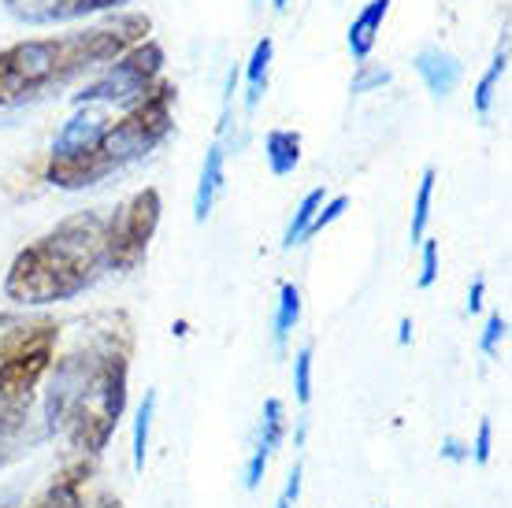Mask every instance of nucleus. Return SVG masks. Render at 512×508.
<instances>
[{
  "mask_svg": "<svg viewBox=\"0 0 512 508\" xmlns=\"http://www.w3.org/2000/svg\"><path fill=\"white\" fill-rule=\"evenodd\" d=\"M149 30H153L149 15L123 12L75 34L19 41L0 52V108H19L49 97L52 89H64L71 78L119 60L127 49L145 41Z\"/></svg>",
  "mask_w": 512,
  "mask_h": 508,
  "instance_id": "1",
  "label": "nucleus"
},
{
  "mask_svg": "<svg viewBox=\"0 0 512 508\" xmlns=\"http://www.w3.org/2000/svg\"><path fill=\"white\" fill-rule=\"evenodd\" d=\"M108 216L75 212L71 219L26 245L4 279V293L15 305H56L86 293L108 271Z\"/></svg>",
  "mask_w": 512,
  "mask_h": 508,
  "instance_id": "2",
  "label": "nucleus"
},
{
  "mask_svg": "<svg viewBox=\"0 0 512 508\" xmlns=\"http://www.w3.org/2000/svg\"><path fill=\"white\" fill-rule=\"evenodd\" d=\"M127 379H130V342L119 338L104 349L101 364L93 371L86 394L78 397V405L71 408V420H67L64 434L67 442L97 457L104 445L112 442L119 420H123V408H127Z\"/></svg>",
  "mask_w": 512,
  "mask_h": 508,
  "instance_id": "3",
  "label": "nucleus"
},
{
  "mask_svg": "<svg viewBox=\"0 0 512 508\" xmlns=\"http://www.w3.org/2000/svg\"><path fill=\"white\" fill-rule=\"evenodd\" d=\"M171 104H175V86H171V82H156L153 93H149L145 101L127 108V115H123L119 123H112L108 134L101 138V145L93 149L82 186H97V182L108 178L112 171H123L127 164L153 153L156 145L171 134V127H175Z\"/></svg>",
  "mask_w": 512,
  "mask_h": 508,
  "instance_id": "4",
  "label": "nucleus"
},
{
  "mask_svg": "<svg viewBox=\"0 0 512 508\" xmlns=\"http://www.w3.org/2000/svg\"><path fill=\"white\" fill-rule=\"evenodd\" d=\"M160 71H164V49L153 38H145L134 49L123 52L119 60H112V67L101 78H93L90 86H82V93H75V104L134 108V104L153 93Z\"/></svg>",
  "mask_w": 512,
  "mask_h": 508,
  "instance_id": "5",
  "label": "nucleus"
},
{
  "mask_svg": "<svg viewBox=\"0 0 512 508\" xmlns=\"http://www.w3.org/2000/svg\"><path fill=\"white\" fill-rule=\"evenodd\" d=\"M112 119L104 104H78V112L67 119L64 127L56 130L49 153V182L60 190H86V164H90L93 149L101 145V138L108 134Z\"/></svg>",
  "mask_w": 512,
  "mask_h": 508,
  "instance_id": "6",
  "label": "nucleus"
},
{
  "mask_svg": "<svg viewBox=\"0 0 512 508\" xmlns=\"http://www.w3.org/2000/svg\"><path fill=\"white\" fill-rule=\"evenodd\" d=\"M160 193L156 190H138L130 201L116 208V216H108V267L112 271H134L149 253L156 227H160Z\"/></svg>",
  "mask_w": 512,
  "mask_h": 508,
  "instance_id": "7",
  "label": "nucleus"
},
{
  "mask_svg": "<svg viewBox=\"0 0 512 508\" xmlns=\"http://www.w3.org/2000/svg\"><path fill=\"white\" fill-rule=\"evenodd\" d=\"M130 0H4V12L26 26H52L123 8Z\"/></svg>",
  "mask_w": 512,
  "mask_h": 508,
  "instance_id": "8",
  "label": "nucleus"
},
{
  "mask_svg": "<svg viewBox=\"0 0 512 508\" xmlns=\"http://www.w3.org/2000/svg\"><path fill=\"white\" fill-rule=\"evenodd\" d=\"M30 405L34 401H15V397H0V471L15 464V460L30 453L41 438H49L45 427L30 420Z\"/></svg>",
  "mask_w": 512,
  "mask_h": 508,
  "instance_id": "9",
  "label": "nucleus"
},
{
  "mask_svg": "<svg viewBox=\"0 0 512 508\" xmlns=\"http://www.w3.org/2000/svg\"><path fill=\"white\" fill-rule=\"evenodd\" d=\"M412 67H416V75L423 78V86L431 89V97H438V101L461 86V75H464L461 60H457L453 52L438 49V45H427V49L416 52Z\"/></svg>",
  "mask_w": 512,
  "mask_h": 508,
  "instance_id": "10",
  "label": "nucleus"
},
{
  "mask_svg": "<svg viewBox=\"0 0 512 508\" xmlns=\"http://www.w3.org/2000/svg\"><path fill=\"white\" fill-rule=\"evenodd\" d=\"M390 4H394V0H368V4L360 8L357 19L349 23L346 45H349V56H353L357 64H368L375 41H379V30H383L386 15H390Z\"/></svg>",
  "mask_w": 512,
  "mask_h": 508,
  "instance_id": "11",
  "label": "nucleus"
},
{
  "mask_svg": "<svg viewBox=\"0 0 512 508\" xmlns=\"http://www.w3.org/2000/svg\"><path fill=\"white\" fill-rule=\"evenodd\" d=\"M86 475H90V464H71L23 508H86V497H82Z\"/></svg>",
  "mask_w": 512,
  "mask_h": 508,
  "instance_id": "12",
  "label": "nucleus"
},
{
  "mask_svg": "<svg viewBox=\"0 0 512 508\" xmlns=\"http://www.w3.org/2000/svg\"><path fill=\"white\" fill-rule=\"evenodd\" d=\"M223 164H227L223 145H219V141L208 145L205 164H201V182H197V193H193V219H197V223H205V219L212 216V204H216V197L223 193V182H227Z\"/></svg>",
  "mask_w": 512,
  "mask_h": 508,
  "instance_id": "13",
  "label": "nucleus"
},
{
  "mask_svg": "<svg viewBox=\"0 0 512 508\" xmlns=\"http://www.w3.org/2000/svg\"><path fill=\"white\" fill-rule=\"evenodd\" d=\"M264 160H268L275 178L294 175L297 164H301V134L297 130H268V138H264Z\"/></svg>",
  "mask_w": 512,
  "mask_h": 508,
  "instance_id": "14",
  "label": "nucleus"
},
{
  "mask_svg": "<svg viewBox=\"0 0 512 508\" xmlns=\"http://www.w3.org/2000/svg\"><path fill=\"white\" fill-rule=\"evenodd\" d=\"M505 71H509V34H501V45L498 52H494V60H490L487 75L479 78V86H475V112H479V119H487L490 108H494V97H498V82L505 78Z\"/></svg>",
  "mask_w": 512,
  "mask_h": 508,
  "instance_id": "15",
  "label": "nucleus"
},
{
  "mask_svg": "<svg viewBox=\"0 0 512 508\" xmlns=\"http://www.w3.org/2000/svg\"><path fill=\"white\" fill-rule=\"evenodd\" d=\"M156 390H145L138 412H134V431H130V460H134V471H145V457H149V434H153L156 420Z\"/></svg>",
  "mask_w": 512,
  "mask_h": 508,
  "instance_id": "16",
  "label": "nucleus"
},
{
  "mask_svg": "<svg viewBox=\"0 0 512 508\" xmlns=\"http://www.w3.org/2000/svg\"><path fill=\"white\" fill-rule=\"evenodd\" d=\"M282 438H286V405H282L279 397H268V401H264V412H260V427H256L253 449H260L264 457H271L282 445Z\"/></svg>",
  "mask_w": 512,
  "mask_h": 508,
  "instance_id": "17",
  "label": "nucleus"
},
{
  "mask_svg": "<svg viewBox=\"0 0 512 508\" xmlns=\"http://www.w3.org/2000/svg\"><path fill=\"white\" fill-rule=\"evenodd\" d=\"M271 56H275V41L260 38L253 45V56H249V64H245V78H249V93H245V104H249V112H253L256 104H260L264 89H268Z\"/></svg>",
  "mask_w": 512,
  "mask_h": 508,
  "instance_id": "18",
  "label": "nucleus"
},
{
  "mask_svg": "<svg viewBox=\"0 0 512 508\" xmlns=\"http://www.w3.org/2000/svg\"><path fill=\"white\" fill-rule=\"evenodd\" d=\"M435 167H423L420 186H416V201H412V223H409V242L420 245L427 238V223H431V201H435Z\"/></svg>",
  "mask_w": 512,
  "mask_h": 508,
  "instance_id": "19",
  "label": "nucleus"
},
{
  "mask_svg": "<svg viewBox=\"0 0 512 508\" xmlns=\"http://www.w3.org/2000/svg\"><path fill=\"white\" fill-rule=\"evenodd\" d=\"M323 201H327V193L323 190H308L305 201L297 204L294 219L286 223V234H282V249H294V245H301L308 238V227H312V219H316V212L323 208Z\"/></svg>",
  "mask_w": 512,
  "mask_h": 508,
  "instance_id": "20",
  "label": "nucleus"
},
{
  "mask_svg": "<svg viewBox=\"0 0 512 508\" xmlns=\"http://www.w3.org/2000/svg\"><path fill=\"white\" fill-rule=\"evenodd\" d=\"M297 319H301V290H297L294 282H282L279 286V308H275V345H286L290 331L297 327Z\"/></svg>",
  "mask_w": 512,
  "mask_h": 508,
  "instance_id": "21",
  "label": "nucleus"
},
{
  "mask_svg": "<svg viewBox=\"0 0 512 508\" xmlns=\"http://www.w3.org/2000/svg\"><path fill=\"white\" fill-rule=\"evenodd\" d=\"M294 397L301 408L312 401V345H301L294 356Z\"/></svg>",
  "mask_w": 512,
  "mask_h": 508,
  "instance_id": "22",
  "label": "nucleus"
},
{
  "mask_svg": "<svg viewBox=\"0 0 512 508\" xmlns=\"http://www.w3.org/2000/svg\"><path fill=\"white\" fill-rule=\"evenodd\" d=\"M490 457H494V423H490V420H479L475 442L468 445V460H475L479 468H487Z\"/></svg>",
  "mask_w": 512,
  "mask_h": 508,
  "instance_id": "23",
  "label": "nucleus"
},
{
  "mask_svg": "<svg viewBox=\"0 0 512 508\" xmlns=\"http://www.w3.org/2000/svg\"><path fill=\"white\" fill-rule=\"evenodd\" d=\"M416 249H420V279L416 282H420V290H431L438 279V242L435 238H423Z\"/></svg>",
  "mask_w": 512,
  "mask_h": 508,
  "instance_id": "24",
  "label": "nucleus"
},
{
  "mask_svg": "<svg viewBox=\"0 0 512 508\" xmlns=\"http://www.w3.org/2000/svg\"><path fill=\"white\" fill-rule=\"evenodd\" d=\"M390 67H375V64H360L357 75H353V93H372V89H383L390 82Z\"/></svg>",
  "mask_w": 512,
  "mask_h": 508,
  "instance_id": "25",
  "label": "nucleus"
},
{
  "mask_svg": "<svg viewBox=\"0 0 512 508\" xmlns=\"http://www.w3.org/2000/svg\"><path fill=\"white\" fill-rule=\"evenodd\" d=\"M505 334H509V319L501 316V312H494V316L487 319V327H483V338H479V349H483V356L498 353V345L505 342Z\"/></svg>",
  "mask_w": 512,
  "mask_h": 508,
  "instance_id": "26",
  "label": "nucleus"
},
{
  "mask_svg": "<svg viewBox=\"0 0 512 508\" xmlns=\"http://www.w3.org/2000/svg\"><path fill=\"white\" fill-rule=\"evenodd\" d=\"M349 208V197H331V201H323V208L316 212V219H312V227H308V238H316L320 230H327L334 223V219H342V212Z\"/></svg>",
  "mask_w": 512,
  "mask_h": 508,
  "instance_id": "27",
  "label": "nucleus"
},
{
  "mask_svg": "<svg viewBox=\"0 0 512 508\" xmlns=\"http://www.w3.org/2000/svg\"><path fill=\"white\" fill-rule=\"evenodd\" d=\"M301 486H305V468L301 464H294L290 468V475H286V486H282L279 501H275V508H294L297 497H301Z\"/></svg>",
  "mask_w": 512,
  "mask_h": 508,
  "instance_id": "28",
  "label": "nucleus"
},
{
  "mask_svg": "<svg viewBox=\"0 0 512 508\" xmlns=\"http://www.w3.org/2000/svg\"><path fill=\"white\" fill-rule=\"evenodd\" d=\"M438 453H442V460L464 464V460H468V442H461V438H453V434H449V438H442V449H438Z\"/></svg>",
  "mask_w": 512,
  "mask_h": 508,
  "instance_id": "29",
  "label": "nucleus"
},
{
  "mask_svg": "<svg viewBox=\"0 0 512 508\" xmlns=\"http://www.w3.org/2000/svg\"><path fill=\"white\" fill-rule=\"evenodd\" d=\"M483 293H487V282L475 279L472 290H468V301H464V312H468V316H475V312L483 308Z\"/></svg>",
  "mask_w": 512,
  "mask_h": 508,
  "instance_id": "30",
  "label": "nucleus"
},
{
  "mask_svg": "<svg viewBox=\"0 0 512 508\" xmlns=\"http://www.w3.org/2000/svg\"><path fill=\"white\" fill-rule=\"evenodd\" d=\"M0 508H23V486L19 483L0 486Z\"/></svg>",
  "mask_w": 512,
  "mask_h": 508,
  "instance_id": "31",
  "label": "nucleus"
},
{
  "mask_svg": "<svg viewBox=\"0 0 512 508\" xmlns=\"http://www.w3.org/2000/svg\"><path fill=\"white\" fill-rule=\"evenodd\" d=\"M412 342V319L401 316V323H397V345H409Z\"/></svg>",
  "mask_w": 512,
  "mask_h": 508,
  "instance_id": "32",
  "label": "nucleus"
},
{
  "mask_svg": "<svg viewBox=\"0 0 512 508\" xmlns=\"http://www.w3.org/2000/svg\"><path fill=\"white\" fill-rule=\"evenodd\" d=\"M305 438H308V420H305V416H301V420H297V434H294V445H305Z\"/></svg>",
  "mask_w": 512,
  "mask_h": 508,
  "instance_id": "33",
  "label": "nucleus"
},
{
  "mask_svg": "<svg viewBox=\"0 0 512 508\" xmlns=\"http://www.w3.org/2000/svg\"><path fill=\"white\" fill-rule=\"evenodd\" d=\"M275 8H286V0H275Z\"/></svg>",
  "mask_w": 512,
  "mask_h": 508,
  "instance_id": "34",
  "label": "nucleus"
}]
</instances>
